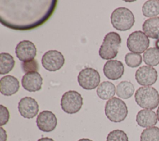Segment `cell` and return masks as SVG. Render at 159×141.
Instances as JSON below:
<instances>
[{
    "instance_id": "f546056e",
    "label": "cell",
    "mask_w": 159,
    "mask_h": 141,
    "mask_svg": "<svg viewBox=\"0 0 159 141\" xmlns=\"http://www.w3.org/2000/svg\"><path fill=\"white\" fill-rule=\"evenodd\" d=\"M155 45L156 48H157V49H158V50H159V39L155 41Z\"/></svg>"
},
{
    "instance_id": "7c38bea8",
    "label": "cell",
    "mask_w": 159,
    "mask_h": 141,
    "mask_svg": "<svg viewBox=\"0 0 159 141\" xmlns=\"http://www.w3.org/2000/svg\"><path fill=\"white\" fill-rule=\"evenodd\" d=\"M36 124L40 130L50 132L56 128L57 119L52 111L45 110L39 114L36 119Z\"/></svg>"
},
{
    "instance_id": "44dd1931",
    "label": "cell",
    "mask_w": 159,
    "mask_h": 141,
    "mask_svg": "<svg viewBox=\"0 0 159 141\" xmlns=\"http://www.w3.org/2000/svg\"><path fill=\"white\" fill-rule=\"evenodd\" d=\"M142 14L147 17H154L159 14V1L148 0L145 2L142 8Z\"/></svg>"
},
{
    "instance_id": "4dcf8cb0",
    "label": "cell",
    "mask_w": 159,
    "mask_h": 141,
    "mask_svg": "<svg viewBox=\"0 0 159 141\" xmlns=\"http://www.w3.org/2000/svg\"><path fill=\"white\" fill-rule=\"evenodd\" d=\"M78 141H93L89 139H87V138H83V139H81L80 140H78Z\"/></svg>"
},
{
    "instance_id": "484cf974",
    "label": "cell",
    "mask_w": 159,
    "mask_h": 141,
    "mask_svg": "<svg viewBox=\"0 0 159 141\" xmlns=\"http://www.w3.org/2000/svg\"><path fill=\"white\" fill-rule=\"evenodd\" d=\"M21 67L25 73L37 71L39 70V64L36 60H32L22 63Z\"/></svg>"
},
{
    "instance_id": "7402d4cb",
    "label": "cell",
    "mask_w": 159,
    "mask_h": 141,
    "mask_svg": "<svg viewBox=\"0 0 159 141\" xmlns=\"http://www.w3.org/2000/svg\"><path fill=\"white\" fill-rule=\"evenodd\" d=\"M143 61L150 66H155L159 64V50L156 47L148 48L143 54Z\"/></svg>"
},
{
    "instance_id": "e0dca14e",
    "label": "cell",
    "mask_w": 159,
    "mask_h": 141,
    "mask_svg": "<svg viewBox=\"0 0 159 141\" xmlns=\"http://www.w3.org/2000/svg\"><path fill=\"white\" fill-rule=\"evenodd\" d=\"M142 30L147 37L159 39V16L145 20L142 24Z\"/></svg>"
},
{
    "instance_id": "ba28073f",
    "label": "cell",
    "mask_w": 159,
    "mask_h": 141,
    "mask_svg": "<svg viewBox=\"0 0 159 141\" xmlns=\"http://www.w3.org/2000/svg\"><path fill=\"white\" fill-rule=\"evenodd\" d=\"M41 62L45 70L49 71H55L63 66L65 58L60 52L51 50L43 55Z\"/></svg>"
},
{
    "instance_id": "30bf717a",
    "label": "cell",
    "mask_w": 159,
    "mask_h": 141,
    "mask_svg": "<svg viewBox=\"0 0 159 141\" xmlns=\"http://www.w3.org/2000/svg\"><path fill=\"white\" fill-rule=\"evenodd\" d=\"M15 53L17 58L23 62L34 60L37 55L35 45L30 40L20 41L16 46Z\"/></svg>"
},
{
    "instance_id": "4316f807",
    "label": "cell",
    "mask_w": 159,
    "mask_h": 141,
    "mask_svg": "<svg viewBox=\"0 0 159 141\" xmlns=\"http://www.w3.org/2000/svg\"><path fill=\"white\" fill-rule=\"evenodd\" d=\"M10 117L9 112L7 108L3 105H0V125L2 127V125L6 124Z\"/></svg>"
},
{
    "instance_id": "9a60e30c",
    "label": "cell",
    "mask_w": 159,
    "mask_h": 141,
    "mask_svg": "<svg viewBox=\"0 0 159 141\" xmlns=\"http://www.w3.org/2000/svg\"><path fill=\"white\" fill-rule=\"evenodd\" d=\"M19 80L11 75H6L0 80L1 93L4 96H9L16 94L19 89Z\"/></svg>"
},
{
    "instance_id": "8fae6325",
    "label": "cell",
    "mask_w": 159,
    "mask_h": 141,
    "mask_svg": "<svg viewBox=\"0 0 159 141\" xmlns=\"http://www.w3.org/2000/svg\"><path fill=\"white\" fill-rule=\"evenodd\" d=\"M18 110L20 114L24 118L32 119L36 116L39 107L36 100L31 97L22 98L18 103Z\"/></svg>"
},
{
    "instance_id": "d6986e66",
    "label": "cell",
    "mask_w": 159,
    "mask_h": 141,
    "mask_svg": "<svg viewBox=\"0 0 159 141\" xmlns=\"http://www.w3.org/2000/svg\"><path fill=\"white\" fill-rule=\"evenodd\" d=\"M134 91V84L128 81L120 82L116 87V94L118 97L124 99L130 98L133 95Z\"/></svg>"
},
{
    "instance_id": "f1b7e54d",
    "label": "cell",
    "mask_w": 159,
    "mask_h": 141,
    "mask_svg": "<svg viewBox=\"0 0 159 141\" xmlns=\"http://www.w3.org/2000/svg\"><path fill=\"white\" fill-rule=\"evenodd\" d=\"M37 141H55V140L52 138H49V137H42L39 139Z\"/></svg>"
},
{
    "instance_id": "4fadbf2b",
    "label": "cell",
    "mask_w": 159,
    "mask_h": 141,
    "mask_svg": "<svg viewBox=\"0 0 159 141\" xmlns=\"http://www.w3.org/2000/svg\"><path fill=\"white\" fill-rule=\"evenodd\" d=\"M43 79L39 73L37 71L25 73L22 78L21 83L23 88L29 92L39 91L42 85Z\"/></svg>"
},
{
    "instance_id": "1f68e13d",
    "label": "cell",
    "mask_w": 159,
    "mask_h": 141,
    "mask_svg": "<svg viewBox=\"0 0 159 141\" xmlns=\"http://www.w3.org/2000/svg\"><path fill=\"white\" fill-rule=\"evenodd\" d=\"M157 118H158V120L159 121V106L157 110Z\"/></svg>"
},
{
    "instance_id": "5bb4252c",
    "label": "cell",
    "mask_w": 159,
    "mask_h": 141,
    "mask_svg": "<svg viewBox=\"0 0 159 141\" xmlns=\"http://www.w3.org/2000/svg\"><path fill=\"white\" fill-rule=\"evenodd\" d=\"M103 72L105 76L108 79L117 80L124 75V66L120 61L116 60H108L104 65Z\"/></svg>"
},
{
    "instance_id": "7a4b0ae2",
    "label": "cell",
    "mask_w": 159,
    "mask_h": 141,
    "mask_svg": "<svg viewBox=\"0 0 159 141\" xmlns=\"http://www.w3.org/2000/svg\"><path fill=\"white\" fill-rule=\"evenodd\" d=\"M122 40L120 35L116 32L107 33L103 39L99 50V55L102 59L110 60L115 58L119 52Z\"/></svg>"
},
{
    "instance_id": "5b68a950",
    "label": "cell",
    "mask_w": 159,
    "mask_h": 141,
    "mask_svg": "<svg viewBox=\"0 0 159 141\" xmlns=\"http://www.w3.org/2000/svg\"><path fill=\"white\" fill-rule=\"evenodd\" d=\"M83 98L77 91L70 90L65 92L61 96L60 106L62 110L70 114L77 113L83 106Z\"/></svg>"
},
{
    "instance_id": "d4e9b609",
    "label": "cell",
    "mask_w": 159,
    "mask_h": 141,
    "mask_svg": "<svg viewBox=\"0 0 159 141\" xmlns=\"http://www.w3.org/2000/svg\"><path fill=\"white\" fill-rule=\"evenodd\" d=\"M106 141H129V138L124 131L116 129L112 130L108 134Z\"/></svg>"
},
{
    "instance_id": "6da1fadb",
    "label": "cell",
    "mask_w": 159,
    "mask_h": 141,
    "mask_svg": "<svg viewBox=\"0 0 159 141\" xmlns=\"http://www.w3.org/2000/svg\"><path fill=\"white\" fill-rule=\"evenodd\" d=\"M135 100L142 108L154 109L159 105V93L152 86L140 87L135 93Z\"/></svg>"
},
{
    "instance_id": "52a82bcc",
    "label": "cell",
    "mask_w": 159,
    "mask_h": 141,
    "mask_svg": "<svg viewBox=\"0 0 159 141\" xmlns=\"http://www.w3.org/2000/svg\"><path fill=\"white\" fill-rule=\"evenodd\" d=\"M100 80L99 73L93 68H85L78 75V82L80 86L86 90L97 88L99 85Z\"/></svg>"
},
{
    "instance_id": "ffe728a7",
    "label": "cell",
    "mask_w": 159,
    "mask_h": 141,
    "mask_svg": "<svg viewBox=\"0 0 159 141\" xmlns=\"http://www.w3.org/2000/svg\"><path fill=\"white\" fill-rule=\"evenodd\" d=\"M15 65V60L13 57L8 53H1L0 54V74L5 75L9 73Z\"/></svg>"
},
{
    "instance_id": "277c9868",
    "label": "cell",
    "mask_w": 159,
    "mask_h": 141,
    "mask_svg": "<svg viewBox=\"0 0 159 141\" xmlns=\"http://www.w3.org/2000/svg\"><path fill=\"white\" fill-rule=\"evenodd\" d=\"M111 22L117 30L126 31L130 29L135 23V17L128 8L120 7L113 11L111 16Z\"/></svg>"
},
{
    "instance_id": "83f0119b",
    "label": "cell",
    "mask_w": 159,
    "mask_h": 141,
    "mask_svg": "<svg viewBox=\"0 0 159 141\" xmlns=\"http://www.w3.org/2000/svg\"><path fill=\"white\" fill-rule=\"evenodd\" d=\"M0 135H1L0 141H6L7 140L6 132L2 127H0Z\"/></svg>"
},
{
    "instance_id": "ac0fdd59",
    "label": "cell",
    "mask_w": 159,
    "mask_h": 141,
    "mask_svg": "<svg viewBox=\"0 0 159 141\" xmlns=\"http://www.w3.org/2000/svg\"><path fill=\"white\" fill-rule=\"evenodd\" d=\"M96 93L98 97L101 99H110L114 98L116 94L115 85L108 81H103L98 86Z\"/></svg>"
},
{
    "instance_id": "8992f818",
    "label": "cell",
    "mask_w": 159,
    "mask_h": 141,
    "mask_svg": "<svg viewBox=\"0 0 159 141\" xmlns=\"http://www.w3.org/2000/svg\"><path fill=\"white\" fill-rule=\"evenodd\" d=\"M150 45V40L145 34L141 30L132 32L127 40V47L132 53H144Z\"/></svg>"
},
{
    "instance_id": "603a6c76",
    "label": "cell",
    "mask_w": 159,
    "mask_h": 141,
    "mask_svg": "<svg viewBox=\"0 0 159 141\" xmlns=\"http://www.w3.org/2000/svg\"><path fill=\"white\" fill-rule=\"evenodd\" d=\"M140 141H159V127L153 126L145 129L140 134Z\"/></svg>"
},
{
    "instance_id": "9c48e42d",
    "label": "cell",
    "mask_w": 159,
    "mask_h": 141,
    "mask_svg": "<svg viewBox=\"0 0 159 141\" xmlns=\"http://www.w3.org/2000/svg\"><path fill=\"white\" fill-rule=\"evenodd\" d=\"M135 78L140 85L149 86L155 84L157 81L158 73L154 68L143 65L137 70Z\"/></svg>"
},
{
    "instance_id": "2e32d148",
    "label": "cell",
    "mask_w": 159,
    "mask_h": 141,
    "mask_svg": "<svg viewBox=\"0 0 159 141\" xmlns=\"http://www.w3.org/2000/svg\"><path fill=\"white\" fill-rule=\"evenodd\" d=\"M158 118L157 114L150 109H142L136 116V122L142 127H151L157 124Z\"/></svg>"
},
{
    "instance_id": "3957f363",
    "label": "cell",
    "mask_w": 159,
    "mask_h": 141,
    "mask_svg": "<svg viewBox=\"0 0 159 141\" xmlns=\"http://www.w3.org/2000/svg\"><path fill=\"white\" fill-rule=\"evenodd\" d=\"M104 112L107 118L111 122H120L127 117L128 109L124 101L114 97L106 102Z\"/></svg>"
},
{
    "instance_id": "cb8c5ba5",
    "label": "cell",
    "mask_w": 159,
    "mask_h": 141,
    "mask_svg": "<svg viewBox=\"0 0 159 141\" xmlns=\"http://www.w3.org/2000/svg\"><path fill=\"white\" fill-rule=\"evenodd\" d=\"M142 61V57L140 54L135 53H128L125 56V62L130 68L138 67Z\"/></svg>"
}]
</instances>
